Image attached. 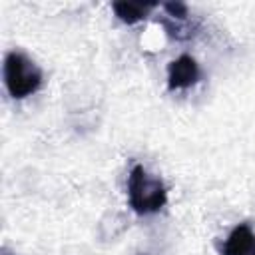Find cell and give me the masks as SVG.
Wrapping results in <instances>:
<instances>
[{
    "label": "cell",
    "instance_id": "cell-3",
    "mask_svg": "<svg viewBox=\"0 0 255 255\" xmlns=\"http://www.w3.org/2000/svg\"><path fill=\"white\" fill-rule=\"evenodd\" d=\"M199 76H201V72H199L197 62L191 56L183 54L167 66V88L171 92L187 90L199 82Z\"/></svg>",
    "mask_w": 255,
    "mask_h": 255
},
{
    "label": "cell",
    "instance_id": "cell-6",
    "mask_svg": "<svg viewBox=\"0 0 255 255\" xmlns=\"http://www.w3.org/2000/svg\"><path fill=\"white\" fill-rule=\"evenodd\" d=\"M163 10L167 12V16L171 20H177V22H185L189 18V12H187V6L183 2H165L163 4Z\"/></svg>",
    "mask_w": 255,
    "mask_h": 255
},
{
    "label": "cell",
    "instance_id": "cell-2",
    "mask_svg": "<svg viewBox=\"0 0 255 255\" xmlns=\"http://www.w3.org/2000/svg\"><path fill=\"white\" fill-rule=\"evenodd\" d=\"M4 84L14 100H24L42 88L44 76L34 60L24 52L12 50L4 58Z\"/></svg>",
    "mask_w": 255,
    "mask_h": 255
},
{
    "label": "cell",
    "instance_id": "cell-1",
    "mask_svg": "<svg viewBox=\"0 0 255 255\" xmlns=\"http://www.w3.org/2000/svg\"><path fill=\"white\" fill-rule=\"evenodd\" d=\"M128 203L137 215L157 213L167 203V189L159 177L135 163L128 175Z\"/></svg>",
    "mask_w": 255,
    "mask_h": 255
},
{
    "label": "cell",
    "instance_id": "cell-4",
    "mask_svg": "<svg viewBox=\"0 0 255 255\" xmlns=\"http://www.w3.org/2000/svg\"><path fill=\"white\" fill-rule=\"evenodd\" d=\"M221 255H255V231L247 223L235 225L221 245Z\"/></svg>",
    "mask_w": 255,
    "mask_h": 255
},
{
    "label": "cell",
    "instance_id": "cell-5",
    "mask_svg": "<svg viewBox=\"0 0 255 255\" xmlns=\"http://www.w3.org/2000/svg\"><path fill=\"white\" fill-rule=\"evenodd\" d=\"M155 6V2H114L112 10L124 24H137L143 18H147Z\"/></svg>",
    "mask_w": 255,
    "mask_h": 255
}]
</instances>
